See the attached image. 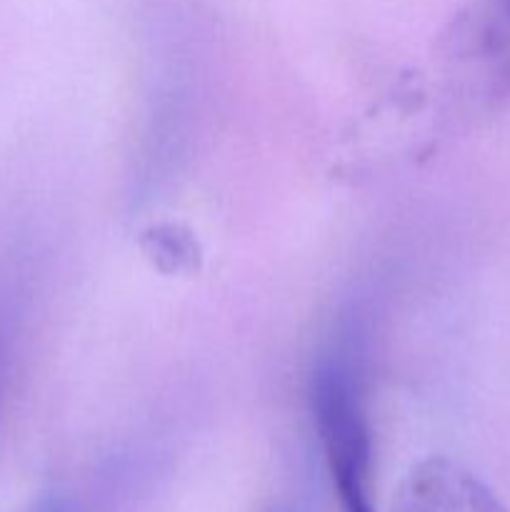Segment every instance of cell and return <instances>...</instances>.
Masks as SVG:
<instances>
[{
    "mask_svg": "<svg viewBox=\"0 0 510 512\" xmlns=\"http://www.w3.org/2000/svg\"><path fill=\"white\" fill-rule=\"evenodd\" d=\"M13 335H10L8 320L0 313V410H3L5 388H8V375H10V358H13Z\"/></svg>",
    "mask_w": 510,
    "mask_h": 512,
    "instance_id": "obj_3",
    "label": "cell"
},
{
    "mask_svg": "<svg viewBox=\"0 0 510 512\" xmlns=\"http://www.w3.org/2000/svg\"><path fill=\"white\" fill-rule=\"evenodd\" d=\"M493 30L510 53V0H493Z\"/></svg>",
    "mask_w": 510,
    "mask_h": 512,
    "instance_id": "obj_4",
    "label": "cell"
},
{
    "mask_svg": "<svg viewBox=\"0 0 510 512\" xmlns=\"http://www.w3.org/2000/svg\"><path fill=\"white\" fill-rule=\"evenodd\" d=\"M310 408L323 445L325 465L343 512H375L373 435L365 410L358 343L340 340L318 360L310 378Z\"/></svg>",
    "mask_w": 510,
    "mask_h": 512,
    "instance_id": "obj_1",
    "label": "cell"
},
{
    "mask_svg": "<svg viewBox=\"0 0 510 512\" xmlns=\"http://www.w3.org/2000/svg\"><path fill=\"white\" fill-rule=\"evenodd\" d=\"M28 512H75V508L68 498L53 493V495H43V498H40Z\"/></svg>",
    "mask_w": 510,
    "mask_h": 512,
    "instance_id": "obj_5",
    "label": "cell"
},
{
    "mask_svg": "<svg viewBox=\"0 0 510 512\" xmlns=\"http://www.w3.org/2000/svg\"><path fill=\"white\" fill-rule=\"evenodd\" d=\"M393 512H510L468 470L445 458L415 465L395 495Z\"/></svg>",
    "mask_w": 510,
    "mask_h": 512,
    "instance_id": "obj_2",
    "label": "cell"
}]
</instances>
